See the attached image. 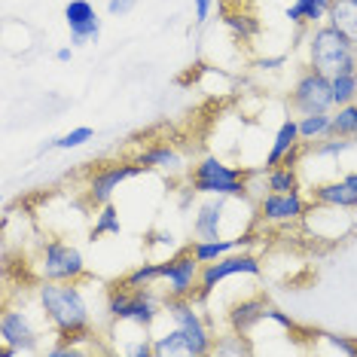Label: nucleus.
Instances as JSON below:
<instances>
[{
	"instance_id": "nucleus-25",
	"label": "nucleus",
	"mask_w": 357,
	"mask_h": 357,
	"mask_svg": "<svg viewBox=\"0 0 357 357\" xmlns=\"http://www.w3.org/2000/svg\"><path fill=\"white\" fill-rule=\"evenodd\" d=\"M299 119V137L303 144H314L330 137V126H333V110L330 113H312V116H296Z\"/></svg>"
},
{
	"instance_id": "nucleus-1",
	"label": "nucleus",
	"mask_w": 357,
	"mask_h": 357,
	"mask_svg": "<svg viewBox=\"0 0 357 357\" xmlns=\"http://www.w3.org/2000/svg\"><path fill=\"white\" fill-rule=\"evenodd\" d=\"M37 308L55 333V339H74V342L92 339V305H89L79 281H40Z\"/></svg>"
},
{
	"instance_id": "nucleus-9",
	"label": "nucleus",
	"mask_w": 357,
	"mask_h": 357,
	"mask_svg": "<svg viewBox=\"0 0 357 357\" xmlns=\"http://www.w3.org/2000/svg\"><path fill=\"white\" fill-rule=\"evenodd\" d=\"M0 345H3V357L40 351V330L25 308H6L0 314Z\"/></svg>"
},
{
	"instance_id": "nucleus-26",
	"label": "nucleus",
	"mask_w": 357,
	"mask_h": 357,
	"mask_svg": "<svg viewBox=\"0 0 357 357\" xmlns=\"http://www.w3.org/2000/svg\"><path fill=\"white\" fill-rule=\"evenodd\" d=\"M330 135H336V137H351V141L357 144V101H354V104H342V107H333Z\"/></svg>"
},
{
	"instance_id": "nucleus-21",
	"label": "nucleus",
	"mask_w": 357,
	"mask_h": 357,
	"mask_svg": "<svg viewBox=\"0 0 357 357\" xmlns=\"http://www.w3.org/2000/svg\"><path fill=\"white\" fill-rule=\"evenodd\" d=\"M327 22L357 46V0H330Z\"/></svg>"
},
{
	"instance_id": "nucleus-17",
	"label": "nucleus",
	"mask_w": 357,
	"mask_h": 357,
	"mask_svg": "<svg viewBox=\"0 0 357 357\" xmlns=\"http://www.w3.org/2000/svg\"><path fill=\"white\" fill-rule=\"evenodd\" d=\"M308 199L318 202V205H330V208H345V211H357V192L345 183V177H333V181H321L312 183Z\"/></svg>"
},
{
	"instance_id": "nucleus-33",
	"label": "nucleus",
	"mask_w": 357,
	"mask_h": 357,
	"mask_svg": "<svg viewBox=\"0 0 357 357\" xmlns=\"http://www.w3.org/2000/svg\"><path fill=\"white\" fill-rule=\"evenodd\" d=\"M266 321H275L281 330H287V333H299V324L290 318L287 312H281V308H275V305H269V314H266Z\"/></svg>"
},
{
	"instance_id": "nucleus-29",
	"label": "nucleus",
	"mask_w": 357,
	"mask_h": 357,
	"mask_svg": "<svg viewBox=\"0 0 357 357\" xmlns=\"http://www.w3.org/2000/svg\"><path fill=\"white\" fill-rule=\"evenodd\" d=\"M314 336H318L321 342L327 345V348H321V351L357 357V339H351V336H339V333H327V330H314Z\"/></svg>"
},
{
	"instance_id": "nucleus-28",
	"label": "nucleus",
	"mask_w": 357,
	"mask_h": 357,
	"mask_svg": "<svg viewBox=\"0 0 357 357\" xmlns=\"http://www.w3.org/2000/svg\"><path fill=\"white\" fill-rule=\"evenodd\" d=\"M211 354H220V357H232V354H254V345H250V339L245 333H220V336L214 339V351Z\"/></svg>"
},
{
	"instance_id": "nucleus-7",
	"label": "nucleus",
	"mask_w": 357,
	"mask_h": 357,
	"mask_svg": "<svg viewBox=\"0 0 357 357\" xmlns=\"http://www.w3.org/2000/svg\"><path fill=\"white\" fill-rule=\"evenodd\" d=\"M336 107L333 101V77L321 74L318 68H308L296 77L294 89H290V110L296 116H312V113H330Z\"/></svg>"
},
{
	"instance_id": "nucleus-34",
	"label": "nucleus",
	"mask_w": 357,
	"mask_h": 357,
	"mask_svg": "<svg viewBox=\"0 0 357 357\" xmlns=\"http://www.w3.org/2000/svg\"><path fill=\"white\" fill-rule=\"evenodd\" d=\"M287 64V55H263V59L254 61L257 70H281Z\"/></svg>"
},
{
	"instance_id": "nucleus-31",
	"label": "nucleus",
	"mask_w": 357,
	"mask_h": 357,
	"mask_svg": "<svg viewBox=\"0 0 357 357\" xmlns=\"http://www.w3.org/2000/svg\"><path fill=\"white\" fill-rule=\"evenodd\" d=\"M95 137V132L89 126H79V128H70L68 135H61V137H55L52 141V147L55 150H77V147H83V144H89Z\"/></svg>"
},
{
	"instance_id": "nucleus-30",
	"label": "nucleus",
	"mask_w": 357,
	"mask_h": 357,
	"mask_svg": "<svg viewBox=\"0 0 357 357\" xmlns=\"http://www.w3.org/2000/svg\"><path fill=\"white\" fill-rule=\"evenodd\" d=\"M333 101H336V107L357 101V70L354 74H336L333 77Z\"/></svg>"
},
{
	"instance_id": "nucleus-35",
	"label": "nucleus",
	"mask_w": 357,
	"mask_h": 357,
	"mask_svg": "<svg viewBox=\"0 0 357 357\" xmlns=\"http://www.w3.org/2000/svg\"><path fill=\"white\" fill-rule=\"evenodd\" d=\"M137 6V0H107V13L113 19H119V15H128Z\"/></svg>"
},
{
	"instance_id": "nucleus-5",
	"label": "nucleus",
	"mask_w": 357,
	"mask_h": 357,
	"mask_svg": "<svg viewBox=\"0 0 357 357\" xmlns=\"http://www.w3.org/2000/svg\"><path fill=\"white\" fill-rule=\"evenodd\" d=\"M34 269L40 281H86L89 278L86 257L79 254L77 245L61 238H50L40 245Z\"/></svg>"
},
{
	"instance_id": "nucleus-6",
	"label": "nucleus",
	"mask_w": 357,
	"mask_h": 357,
	"mask_svg": "<svg viewBox=\"0 0 357 357\" xmlns=\"http://www.w3.org/2000/svg\"><path fill=\"white\" fill-rule=\"evenodd\" d=\"M162 299L153 294V287H141V290H126L113 284L107 294V318L123 321V324H137V327H153L162 318Z\"/></svg>"
},
{
	"instance_id": "nucleus-18",
	"label": "nucleus",
	"mask_w": 357,
	"mask_h": 357,
	"mask_svg": "<svg viewBox=\"0 0 357 357\" xmlns=\"http://www.w3.org/2000/svg\"><path fill=\"white\" fill-rule=\"evenodd\" d=\"M137 162H141L147 172H162V174H183L186 172V162L174 147L168 144H150L137 153Z\"/></svg>"
},
{
	"instance_id": "nucleus-3",
	"label": "nucleus",
	"mask_w": 357,
	"mask_h": 357,
	"mask_svg": "<svg viewBox=\"0 0 357 357\" xmlns=\"http://www.w3.org/2000/svg\"><path fill=\"white\" fill-rule=\"evenodd\" d=\"M308 64L321 74H354L357 70V46L342 31H336L330 22L308 28Z\"/></svg>"
},
{
	"instance_id": "nucleus-8",
	"label": "nucleus",
	"mask_w": 357,
	"mask_h": 357,
	"mask_svg": "<svg viewBox=\"0 0 357 357\" xmlns=\"http://www.w3.org/2000/svg\"><path fill=\"white\" fill-rule=\"evenodd\" d=\"M232 275H250V278H259L263 275V263H259L257 254L250 250H235L229 257H220L214 263L202 266V278H199V294L192 296L199 305H205V299L217 290V284L232 278Z\"/></svg>"
},
{
	"instance_id": "nucleus-23",
	"label": "nucleus",
	"mask_w": 357,
	"mask_h": 357,
	"mask_svg": "<svg viewBox=\"0 0 357 357\" xmlns=\"http://www.w3.org/2000/svg\"><path fill=\"white\" fill-rule=\"evenodd\" d=\"M153 357H192L190 339L183 336L181 327H172L159 336H153Z\"/></svg>"
},
{
	"instance_id": "nucleus-37",
	"label": "nucleus",
	"mask_w": 357,
	"mask_h": 357,
	"mask_svg": "<svg viewBox=\"0 0 357 357\" xmlns=\"http://www.w3.org/2000/svg\"><path fill=\"white\" fill-rule=\"evenodd\" d=\"M70 59H74V50H70V46H61V50L55 52V61H61V64H68Z\"/></svg>"
},
{
	"instance_id": "nucleus-4",
	"label": "nucleus",
	"mask_w": 357,
	"mask_h": 357,
	"mask_svg": "<svg viewBox=\"0 0 357 357\" xmlns=\"http://www.w3.org/2000/svg\"><path fill=\"white\" fill-rule=\"evenodd\" d=\"M162 312H165L174 327H181L183 336L190 339L192 357H205V354L214 351L217 333L211 327V321L202 314V305L192 296H165L162 299Z\"/></svg>"
},
{
	"instance_id": "nucleus-15",
	"label": "nucleus",
	"mask_w": 357,
	"mask_h": 357,
	"mask_svg": "<svg viewBox=\"0 0 357 357\" xmlns=\"http://www.w3.org/2000/svg\"><path fill=\"white\" fill-rule=\"evenodd\" d=\"M269 299H266L263 294H254V296H241L238 303H232L229 314H226V321H229V330L235 333H245V336H250L259 324L266 321V314H269Z\"/></svg>"
},
{
	"instance_id": "nucleus-14",
	"label": "nucleus",
	"mask_w": 357,
	"mask_h": 357,
	"mask_svg": "<svg viewBox=\"0 0 357 357\" xmlns=\"http://www.w3.org/2000/svg\"><path fill=\"white\" fill-rule=\"evenodd\" d=\"M229 202L226 196H205V202L196 208L192 217V235L196 238H223V220L229 214Z\"/></svg>"
},
{
	"instance_id": "nucleus-11",
	"label": "nucleus",
	"mask_w": 357,
	"mask_h": 357,
	"mask_svg": "<svg viewBox=\"0 0 357 357\" xmlns=\"http://www.w3.org/2000/svg\"><path fill=\"white\" fill-rule=\"evenodd\" d=\"M202 278V263L190 245L181 248L177 254L162 259V284H165V296H196Z\"/></svg>"
},
{
	"instance_id": "nucleus-10",
	"label": "nucleus",
	"mask_w": 357,
	"mask_h": 357,
	"mask_svg": "<svg viewBox=\"0 0 357 357\" xmlns=\"http://www.w3.org/2000/svg\"><path fill=\"white\" fill-rule=\"evenodd\" d=\"M144 172H147V168H144L137 159L135 162H110V165L95 168L86 181V202L92 208L107 205V202H113V192H116L119 186L137 174H144Z\"/></svg>"
},
{
	"instance_id": "nucleus-20",
	"label": "nucleus",
	"mask_w": 357,
	"mask_h": 357,
	"mask_svg": "<svg viewBox=\"0 0 357 357\" xmlns=\"http://www.w3.org/2000/svg\"><path fill=\"white\" fill-rule=\"evenodd\" d=\"M296 144H303V137H299V119L287 116V119H284V123L278 126V132H275L272 147H269V153H266V162H263V165H266V168L281 165V159L287 156V153L294 150Z\"/></svg>"
},
{
	"instance_id": "nucleus-36",
	"label": "nucleus",
	"mask_w": 357,
	"mask_h": 357,
	"mask_svg": "<svg viewBox=\"0 0 357 357\" xmlns=\"http://www.w3.org/2000/svg\"><path fill=\"white\" fill-rule=\"evenodd\" d=\"M192 6H196V22L205 25L211 19V10H214V0H192Z\"/></svg>"
},
{
	"instance_id": "nucleus-12",
	"label": "nucleus",
	"mask_w": 357,
	"mask_h": 357,
	"mask_svg": "<svg viewBox=\"0 0 357 357\" xmlns=\"http://www.w3.org/2000/svg\"><path fill=\"white\" fill-rule=\"evenodd\" d=\"M312 202L299 192H263L257 199V217L263 223H278V226H287V223H299L303 217L308 214Z\"/></svg>"
},
{
	"instance_id": "nucleus-16",
	"label": "nucleus",
	"mask_w": 357,
	"mask_h": 357,
	"mask_svg": "<svg viewBox=\"0 0 357 357\" xmlns=\"http://www.w3.org/2000/svg\"><path fill=\"white\" fill-rule=\"evenodd\" d=\"M254 241H257L254 232L232 235V238H226V235H223V238H192L190 241V250L196 254L199 263L205 266V263H214V259H220V257L235 254V250H248Z\"/></svg>"
},
{
	"instance_id": "nucleus-32",
	"label": "nucleus",
	"mask_w": 357,
	"mask_h": 357,
	"mask_svg": "<svg viewBox=\"0 0 357 357\" xmlns=\"http://www.w3.org/2000/svg\"><path fill=\"white\" fill-rule=\"evenodd\" d=\"M226 28L241 40H254L259 34V22L254 15H226Z\"/></svg>"
},
{
	"instance_id": "nucleus-19",
	"label": "nucleus",
	"mask_w": 357,
	"mask_h": 357,
	"mask_svg": "<svg viewBox=\"0 0 357 357\" xmlns=\"http://www.w3.org/2000/svg\"><path fill=\"white\" fill-rule=\"evenodd\" d=\"M327 10H330V0H294V6H287L284 15L294 28H314L327 22Z\"/></svg>"
},
{
	"instance_id": "nucleus-27",
	"label": "nucleus",
	"mask_w": 357,
	"mask_h": 357,
	"mask_svg": "<svg viewBox=\"0 0 357 357\" xmlns=\"http://www.w3.org/2000/svg\"><path fill=\"white\" fill-rule=\"evenodd\" d=\"M123 232V220H119V211L113 202L95 208V223H92V241L101 238V235H119Z\"/></svg>"
},
{
	"instance_id": "nucleus-13",
	"label": "nucleus",
	"mask_w": 357,
	"mask_h": 357,
	"mask_svg": "<svg viewBox=\"0 0 357 357\" xmlns=\"http://www.w3.org/2000/svg\"><path fill=\"white\" fill-rule=\"evenodd\" d=\"M64 22L70 31V43L74 46H92L101 37V19L89 0H68L64 6Z\"/></svg>"
},
{
	"instance_id": "nucleus-38",
	"label": "nucleus",
	"mask_w": 357,
	"mask_h": 357,
	"mask_svg": "<svg viewBox=\"0 0 357 357\" xmlns=\"http://www.w3.org/2000/svg\"><path fill=\"white\" fill-rule=\"evenodd\" d=\"M345 183H348V186H351V190L357 192V172H348V174H345Z\"/></svg>"
},
{
	"instance_id": "nucleus-22",
	"label": "nucleus",
	"mask_w": 357,
	"mask_h": 357,
	"mask_svg": "<svg viewBox=\"0 0 357 357\" xmlns=\"http://www.w3.org/2000/svg\"><path fill=\"white\" fill-rule=\"evenodd\" d=\"M162 281V263L150 259V263H137L135 269H128L123 278L116 281V287H126V290H141V287H156Z\"/></svg>"
},
{
	"instance_id": "nucleus-24",
	"label": "nucleus",
	"mask_w": 357,
	"mask_h": 357,
	"mask_svg": "<svg viewBox=\"0 0 357 357\" xmlns=\"http://www.w3.org/2000/svg\"><path fill=\"white\" fill-rule=\"evenodd\" d=\"M299 190H303L299 168H290V165L266 168V192H299Z\"/></svg>"
},
{
	"instance_id": "nucleus-2",
	"label": "nucleus",
	"mask_w": 357,
	"mask_h": 357,
	"mask_svg": "<svg viewBox=\"0 0 357 357\" xmlns=\"http://www.w3.org/2000/svg\"><path fill=\"white\" fill-rule=\"evenodd\" d=\"M186 186L196 196H226V199H254L250 192V168L226 165L217 156H202L186 174Z\"/></svg>"
}]
</instances>
